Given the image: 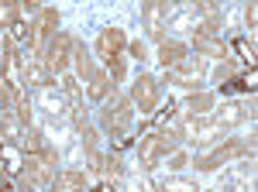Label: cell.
<instances>
[{"mask_svg": "<svg viewBox=\"0 0 258 192\" xmlns=\"http://www.w3.org/2000/svg\"><path fill=\"white\" fill-rule=\"evenodd\" d=\"M18 96H21V93H14V89H11V86L0 79V117H4L7 110H11V107H14V100H18Z\"/></svg>", "mask_w": 258, "mask_h": 192, "instance_id": "cell-28", "label": "cell"}, {"mask_svg": "<svg viewBox=\"0 0 258 192\" xmlns=\"http://www.w3.org/2000/svg\"><path fill=\"white\" fill-rule=\"evenodd\" d=\"M227 76H231V65H220V69H217V76H214V79L220 82V79H227Z\"/></svg>", "mask_w": 258, "mask_h": 192, "instance_id": "cell-33", "label": "cell"}, {"mask_svg": "<svg viewBox=\"0 0 258 192\" xmlns=\"http://www.w3.org/2000/svg\"><path fill=\"white\" fill-rule=\"evenodd\" d=\"M73 35H66V31H55L52 38L41 45V58H45V65H48V72L52 76H59L66 72V65H69V58H73Z\"/></svg>", "mask_w": 258, "mask_h": 192, "instance_id": "cell-5", "label": "cell"}, {"mask_svg": "<svg viewBox=\"0 0 258 192\" xmlns=\"http://www.w3.org/2000/svg\"><path fill=\"white\" fill-rule=\"evenodd\" d=\"M21 131H24V120H21V114L11 107L7 114L0 117V141H4V144H18Z\"/></svg>", "mask_w": 258, "mask_h": 192, "instance_id": "cell-15", "label": "cell"}, {"mask_svg": "<svg viewBox=\"0 0 258 192\" xmlns=\"http://www.w3.org/2000/svg\"><path fill=\"white\" fill-rule=\"evenodd\" d=\"M159 189L162 192H197V182L193 178H182V175H172V178H162Z\"/></svg>", "mask_w": 258, "mask_h": 192, "instance_id": "cell-25", "label": "cell"}, {"mask_svg": "<svg viewBox=\"0 0 258 192\" xmlns=\"http://www.w3.org/2000/svg\"><path fill=\"white\" fill-rule=\"evenodd\" d=\"M179 144V131L176 127H159L155 134H145L138 141V161L141 168H159L162 161H165V154H172Z\"/></svg>", "mask_w": 258, "mask_h": 192, "instance_id": "cell-1", "label": "cell"}, {"mask_svg": "<svg viewBox=\"0 0 258 192\" xmlns=\"http://www.w3.org/2000/svg\"><path fill=\"white\" fill-rule=\"evenodd\" d=\"M127 52L138 58V62H141V58H148V52H145V45H141V41H131V45H127Z\"/></svg>", "mask_w": 258, "mask_h": 192, "instance_id": "cell-32", "label": "cell"}, {"mask_svg": "<svg viewBox=\"0 0 258 192\" xmlns=\"http://www.w3.org/2000/svg\"><path fill=\"white\" fill-rule=\"evenodd\" d=\"M55 161H59V154L52 151L48 144L38 154H24V161H21L24 185H52L55 182Z\"/></svg>", "mask_w": 258, "mask_h": 192, "instance_id": "cell-3", "label": "cell"}, {"mask_svg": "<svg viewBox=\"0 0 258 192\" xmlns=\"http://www.w3.org/2000/svg\"><path fill=\"white\" fill-rule=\"evenodd\" d=\"M18 148H21L24 154H38V151H45V137H41V131H38V127H31V124H24Z\"/></svg>", "mask_w": 258, "mask_h": 192, "instance_id": "cell-20", "label": "cell"}, {"mask_svg": "<svg viewBox=\"0 0 258 192\" xmlns=\"http://www.w3.org/2000/svg\"><path fill=\"white\" fill-rule=\"evenodd\" d=\"M210 110H214V93H193L179 107V114H186V117H203V114H210Z\"/></svg>", "mask_w": 258, "mask_h": 192, "instance_id": "cell-18", "label": "cell"}, {"mask_svg": "<svg viewBox=\"0 0 258 192\" xmlns=\"http://www.w3.org/2000/svg\"><path fill=\"white\" fill-rule=\"evenodd\" d=\"M165 72H169V82H176V86H186V89H189V86H197L200 76H203V58L189 52V55L179 58L176 65H169Z\"/></svg>", "mask_w": 258, "mask_h": 192, "instance_id": "cell-10", "label": "cell"}, {"mask_svg": "<svg viewBox=\"0 0 258 192\" xmlns=\"http://www.w3.org/2000/svg\"><path fill=\"white\" fill-rule=\"evenodd\" d=\"M131 117H135V103H131V96H114V93H110V100H103L100 124H103V131H107L110 137H117L120 144H124V134H127Z\"/></svg>", "mask_w": 258, "mask_h": 192, "instance_id": "cell-2", "label": "cell"}, {"mask_svg": "<svg viewBox=\"0 0 258 192\" xmlns=\"http://www.w3.org/2000/svg\"><path fill=\"white\" fill-rule=\"evenodd\" d=\"M193 7H197L207 21H217L220 18V4H217V0H193Z\"/></svg>", "mask_w": 258, "mask_h": 192, "instance_id": "cell-27", "label": "cell"}, {"mask_svg": "<svg viewBox=\"0 0 258 192\" xmlns=\"http://www.w3.org/2000/svg\"><path fill=\"white\" fill-rule=\"evenodd\" d=\"M141 21H145L148 38L162 41V38H165V24H169V0H145V7H141Z\"/></svg>", "mask_w": 258, "mask_h": 192, "instance_id": "cell-9", "label": "cell"}, {"mask_svg": "<svg viewBox=\"0 0 258 192\" xmlns=\"http://www.w3.org/2000/svg\"><path fill=\"white\" fill-rule=\"evenodd\" d=\"M186 165V154H172V168H182Z\"/></svg>", "mask_w": 258, "mask_h": 192, "instance_id": "cell-35", "label": "cell"}, {"mask_svg": "<svg viewBox=\"0 0 258 192\" xmlns=\"http://www.w3.org/2000/svg\"><path fill=\"white\" fill-rule=\"evenodd\" d=\"M21 14V4L18 0H0V28H11Z\"/></svg>", "mask_w": 258, "mask_h": 192, "instance_id": "cell-26", "label": "cell"}, {"mask_svg": "<svg viewBox=\"0 0 258 192\" xmlns=\"http://www.w3.org/2000/svg\"><path fill=\"white\" fill-rule=\"evenodd\" d=\"M41 107H45L52 117H62L66 110H69V100L62 96V89H55V93H52L48 86H41Z\"/></svg>", "mask_w": 258, "mask_h": 192, "instance_id": "cell-22", "label": "cell"}, {"mask_svg": "<svg viewBox=\"0 0 258 192\" xmlns=\"http://www.w3.org/2000/svg\"><path fill=\"white\" fill-rule=\"evenodd\" d=\"M0 79H4L14 93H21V86H24V58H21L14 38L4 41V52H0Z\"/></svg>", "mask_w": 258, "mask_h": 192, "instance_id": "cell-6", "label": "cell"}, {"mask_svg": "<svg viewBox=\"0 0 258 192\" xmlns=\"http://www.w3.org/2000/svg\"><path fill=\"white\" fill-rule=\"evenodd\" d=\"M31 31H35L31 45H35V48H41L45 41L59 31V11H55V7H38V18H35V24H31Z\"/></svg>", "mask_w": 258, "mask_h": 192, "instance_id": "cell-11", "label": "cell"}, {"mask_svg": "<svg viewBox=\"0 0 258 192\" xmlns=\"http://www.w3.org/2000/svg\"><path fill=\"white\" fill-rule=\"evenodd\" d=\"M251 148H255L251 141H248V144H241L238 137H220L217 144H214L210 151H203V154L197 158V161H193V165H197L200 172H214V168H220V165H227L231 158H238V154L251 151Z\"/></svg>", "mask_w": 258, "mask_h": 192, "instance_id": "cell-4", "label": "cell"}, {"mask_svg": "<svg viewBox=\"0 0 258 192\" xmlns=\"http://www.w3.org/2000/svg\"><path fill=\"white\" fill-rule=\"evenodd\" d=\"M24 82L35 86V89H41V86L52 82V72H48V65H45V58H41V55L24 58Z\"/></svg>", "mask_w": 258, "mask_h": 192, "instance_id": "cell-14", "label": "cell"}, {"mask_svg": "<svg viewBox=\"0 0 258 192\" xmlns=\"http://www.w3.org/2000/svg\"><path fill=\"white\" fill-rule=\"evenodd\" d=\"M103 62H107V76L114 79V82L124 79V58H120V55H107Z\"/></svg>", "mask_w": 258, "mask_h": 192, "instance_id": "cell-29", "label": "cell"}, {"mask_svg": "<svg viewBox=\"0 0 258 192\" xmlns=\"http://www.w3.org/2000/svg\"><path fill=\"white\" fill-rule=\"evenodd\" d=\"M69 110H73V127H76V131L90 127V117H86V110H83V103H73Z\"/></svg>", "mask_w": 258, "mask_h": 192, "instance_id": "cell-30", "label": "cell"}, {"mask_svg": "<svg viewBox=\"0 0 258 192\" xmlns=\"http://www.w3.org/2000/svg\"><path fill=\"white\" fill-rule=\"evenodd\" d=\"M52 185H55V192H76V189H86V185H90V178H86L83 172H76V168H66V172L55 175V182H52Z\"/></svg>", "mask_w": 258, "mask_h": 192, "instance_id": "cell-17", "label": "cell"}, {"mask_svg": "<svg viewBox=\"0 0 258 192\" xmlns=\"http://www.w3.org/2000/svg\"><path fill=\"white\" fill-rule=\"evenodd\" d=\"M110 93H114V79L107 76V69H93V72L86 76V96H90L93 103H103Z\"/></svg>", "mask_w": 258, "mask_h": 192, "instance_id": "cell-13", "label": "cell"}, {"mask_svg": "<svg viewBox=\"0 0 258 192\" xmlns=\"http://www.w3.org/2000/svg\"><path fill=\"white\" fill-rule=\"evenodd\" d=\"M159 79L148 76V72H141L138 79H135V86H131V103H135V110L138 114H152L155 107H159Z\"/></svg>", "mask_w": 258, "mask_h": 192, "instance_id": "cell-7", "label": "cell"}, {"mask_svg": "<svg viewBox=\"0 0 258 192\" xmlns=\"http://www.w3.org/2000/svg\"><path fill=\"white\" fill-rule=\"evenodd\" d=\"M0 151H4V141H0Z\"/></svg>", "mask_w": 258, "mask_h": 192, "instance_id": "cell-36", "label": "cell"}, {"mask_svg": "<svg viewBox=\"0 0 258 192\" xmlns=\"http://www.w3.org/2000/svg\"><path fill=\"white\" fill-rule=\"evenodd\" d=\"M182 55H189V45H182V41H159V62L162 69H169V65H176Z\"/></svg>", "mask_w": 258, "mask_h": 192, "instance_id": "cell-19", "label": "cell"}, {"mask_svg": "<svg viewBox=\"0 0 258 192\" xmlns=\"http://www.w3.org/2000/svg\"><path fill=\"white\" fill-rule=\"evenodd\" d=\"M141 4H145V0H141Z\"/></svg>", "mask_w": 258, "mask_h": 192, "instance_id": "cell-37", "label": "cell"}, {"mask_svg": "<svg viewBox=\"0 0 258 192\" xmlns=\"http://www.w3.org/2000/svg\"><path fill=\"white\" fill-rule=\"evenodd\" d=\"M127 48V38H124V31L120 28H103L97 35V55L107 58V55H120Z\"/></svg>", "mask_w": 258, "mask_h": 192, "instance_id": "cell-12", "label": "cell"}, {"mask_svg": "<svg viewBox=\"0 0 258 192\" xmlns=\"http://www.w3.org/2000/svg\"><path fill=\"white\" fill-rule=\"evenodd\" d=\"M62 76V96L69 100V107L73 103H83V86H80V79L76 76H66V72H59Z\"/></svg>", "mask_w": 258, "mask_h": 192, "instance_id": "cell-24", "label": "cell"}, {"mask_svg": "<svg viewBox=\"0 0 258 192\" xmlns=\"http://www.w3.org/2000/svg\"><path fill=\"white\" fill-rule=\"evenodd\" d=\"M255 24H258V0H248V7H244V28L255 31Z\"/></svg>", "mask_w": 258, "mask_h": 192, "instance_id": "cell-31", "label": "cell"}, {"mask_svg": "<svg viewBox=\"0 0 258 192\" xmlns=\"http://www.w3.org/2000/svg\"><path fill=\"white\" fill-rule=\"evenodd\" d=\"M220 127H234V124H241V120H248V110L241 107V103H227V107H220V114L214 117Z\"/></svg>", "mask_w": 258, "mask_h": 192, "instance_id": "cell-23", "label": "cell"}, {"mask_svg": "<svg viewBox=\"0 0 258 192\" xmlns=\"http://www.w3.org/2000/svg\"><path fill=\"white\" fill-rule=\"evenodd\" d=\"M224 134H227V127H220L217 120H200L189 141H197V144H217Z\"/></svg>", "mask_w": 258, "mask_h": 192, "instance_id": "cell-16", "label": "cell"}, {"mask_svg": "<svg viewBox=\"0 0 258 192\" xmlns=\"http://www.w3.org/2000/svg\"><path fill=\"white\" fill-rule=\"evenodd\" d=\"M18 4H21V7H28V11H38L41 0H18Z\"/></svg>", "mask_w": 258, "mask_h": 192, "instance_id": "cell-34", "label": "cell"}, {"mask_svg": "<svg viewBox=\"0 0 258 192\" xmlns=\"http://www.w3.org/2000/svg\"><path fill=\"white\" fill-rule=\"evenodd\" d=\"M193 52H197V55H210V58H224L227 55V45L220 41L217 21H207L203 28L193 31Z\"/></svg>", "mask_w": 258, "mask_h": 192, "instance_id": "cell-8", "label": "cell"}, {"mask_svg": "<svg viewBox=\"0 0 258 192\" xmlns=\"http://www.w3.org/2000/svg\"><path fill=\"white\" fill-rule=\"evenodd\" d=\"M73 65H76V79L86 82V76L93 72V62H90V48L83 45V41H73V58H69Z\"/></svg>", "mask_w": 258, "mask_h": 192, "instance_id": "cell-21", "label": "cell"}]
</instances>
